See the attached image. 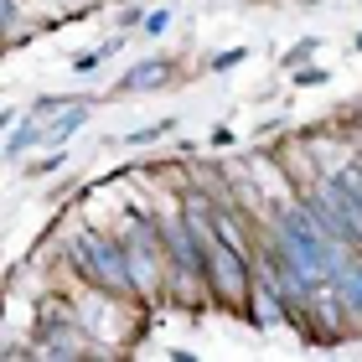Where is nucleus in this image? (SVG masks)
<instances>
[{
  "instance_id": "f257e3e1",
  "label": "nucleus",
  "mask_w": 362,
  "mask_h": 362,
  "mask_svg": "<svg viewBox=\"0 0 362 362\" xmlns=\"http://www.w3.org/2000/svg\"><path fill=\"white\" fill-rule=\"evenodd\" d=\"M357 52H362V37H357Z\"/></svg>"
}]
</instances>
